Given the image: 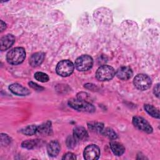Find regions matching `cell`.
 Returning a JSON list of instances; mask_svg holds the SVG:
<instances>
[{"instance_id":"6da1fadb","label":"cell","mask_w":160,"mask_h":160,"mask_svg":"<svg viewBox=\"0 0 160 160\" xmlns=\"http://www.w3.org/2000/svg\"><path fill=\"white\" fill-rule=\"evenodd\" d=\"M26 58V52L23 48L17 47L10 50L7 55V61L12 65H17L23 62Z\"/></svg>"},{"instance_id":"7a4b0ae2","label":"cell","mask_w":160,"mask_h":160,"mask_svg":"<svg viewBox=\"0 0 160 160\" xmlns=\"http://www.w3.org/2000/svg\"><path fill=\"white\" fill-rule=\"evenodd\" d=\"M68 104L72 108L81 112H92L95 111L94 106L82 99H71L68 101Z\"/></svg>"},{"instance_id":"3957f363","label":"cell","mask_w":160,"mask_h":160,"mask_svg":"<svg viewBox=\"0 0 160 160\" xmlns=\"http://www.w3.org/2000/svg\"><path fill=\"white\" fill-rule=\"evenodd\" d=\"M115 73V70L112 67L108 65H102L96 71V77L101 81H109L113 78Z\"/></svg>"},{"instance_id":"277c9868","label":"cell","mask_w":160,"mask_h":160,"mask_svg":"<svg viewBox=\"0 0 160 160\" xmlns=\"http://www.w3.org/2000/svg\"><path fill=\"white\" fill-rule=\"evenodd\" d=\"M74 65L69 60H62L59 62L56 66V72L61 76L66 77L70 76L74 71Z\"/></svg>"},{"instance_id":"5b68a950","label":"cell","mask_w":160,"mask_h":160,"mask_svg":"<svg viewBox=\"0 0 160 160\" xmlns=\"http://www.w3.org/2000/svg\"><path fill=\"white\" fill-rule=\"evenodd\" d=\"M93 64L92 58L89 55H82L75 61V67L79 71H85L91 69Z\"/></svg>"},{"instance_id":"8992f818","label":"cell","mask_w":160,"mask_h":160,"mask_svg":"<svg viewBox=\"0 0 160 160\" xmlns=\"http://www.w3.org/2000/svg\"><path fill=\"white\" fill-rule=\"evenodd\" d=\"M133 83L137 89L144 91L150 88L151 85V80L148 75L144 74H139L134 78Z\"/></svg>"},{"instance_id":"52a82bcc","label":"cell","mask_w":160,"mask_h":160,"mask_svg":"<svg viewBox=\"0 0 160 160\" xmlns=\"http://www.w3.org/2000/svg\"><path fill=\"white\" fill-rule=\"evenodd\" d=\"M132 123L136 128L142 131H144L146 133H151L152 132V128L150 124L142 117H133Z\"/></svg>"},{"instance_id":"ba28073f","label":"cell","mask_w":160,"mask_h":160,"mask_svg":"<svg viewBox=\"0 0 160 160\" xmlns=\"http://www.w3.org/2000/svg\"><path fill=\"white\" fill-rule=\"evenodd\" d=\"M100 149L95 144L88 146L84 151V158L86 160H96L99 158Z\"/></svg>"},{"instance_id":"9c48e42d","label":"cell","mask_w":160,"mask_h":160,"mask_svg":"<svg viewBox=\"0 0 160 160\" xmlns=\"http://www.w3.org/2000/svg\"><path fill=\"white\" fill-rule=\"evenodd\" d=\"M115 74L120 79L128 80L132 77V71L129 67L122 66L118 69Z\"/></svg>"},{"instance_id":"30bf717a","label":"cell","mask_w":160,"mask_h":160,"mask_svg":"<svg viewBox=\"0 0 160 160\" xmlns=\"http://www.w3.org/2000/svg\"><path fill=\"white\" fill-rule=\"evenodd\" d=\"M9 89L13 94L18 96H27L30 93L28 89L18 83L11 84L9 86Z\"/></svg>"},{"instance_id":"8fae6325","label":"cell","mask_w":160,"mask_h":160,"mask_svg":"<svg viewBox=\"0 0 160 160\" xmlns=\"http://www.w3.org/2000/svg\"><path fill=\"white\" fill-rule=\"evenodd\" d=\"M15 38L12 34H7L3 36L0 41V49L1 51L9 48L14 42Z\"/></svg>"},{"instance_id":"7c38bea8","label":"cell","mask_w":160,"mask_h":160,"mask_svg":"<svg viewBox=\"0 0 160 160\" xmlns=\"http://www.w3.org/2000/svg\"><path fill=\"white\" fill-rule=\"evenodd\" d=\"M44 53L38 52L33 54L29 58V64L32 67H37L41 64L44 59Z\"/></svg>"},{"instance_id":"4fadbf2b","label":"cell","mask_w":160,"mask_h":160,"mask_svg":"<svg viewBox=\"0 0 160 160\" xmlns=\"http://www.w3.org/2000/svg\"><path fill=\"white\" fill-rule=\"evenodd\" d=\"M60 149V145L57 141H51L47 146L48 153L51 157L56 156L59 154Z\"/></svg>"},{"instance_id":"5bb4252c","label":"cell","mask_w":160,"mask_h":160,"mask_svg":"<svg viewBox=\"0 0 160 160\" xmlns=\"http://www.w3.org/2000/svg\"><path fill=\"white\" fill-rule=\"evenodd\" d=\"M110 148L113 152V154L116 156H121L125 151V148L123 145L119 142L112 141L110 142Z\"/></svg>"},{"instance_id":"9a60e30c","label":"cell","mask_w":160,"mask_h":160,"mask_svg":"<svg viewBox=\"0 0 160 160\" xmlns=\"http://www.w3.org/2000/svg\"><path fill=\"white\" fill-rule=\"evenodd\" d=\"M73 135L76 140H82L88 137V132L83 127L78 126L74 128Z\"/></svg>"},{"instance_id":"2e32d148","label":"cell","mask_w":160,"mask_h":160,"mask_svg":"<svg viewBox=\"0 0 160 160\" xmlns=\"http://www.w3.org/2000/svg\"><path fill=\"white\" fill-rule=\"evenodd\" d=\"M52 132L51 123L49 121H48L39 126H38V132L44 135L51 134Z\"/></svg>"},{"instance_id":"e0dca14e","label":"cell","mask_w":160,"mask_h":160,"mask_svg":"<svg viewBox=\"0 0 160 160\" xmlns=\"http://www.w3.org/2000/svg\"><path fill=\"white\" fill-rule=\"evenodd\" d=\"M145 111L152 117L155 118H159V110L151 104H145L144 105Z\"/></svg>"},{"instance_id":"ac0fdd59","label":"cell","mask_w":160,"mask_h":160,"mask_svg":"<svg viewBox=\"0 0 160 160\" xmlns=\"http://www.w3.org/2000/svg\"><path fill=\"white\" fill-rule=\"evenodd\" d=\"M21 132L27 136L34 135L38 132V126L36 125H29L21 130Z\"/></svg>"},{"instance_id":"d6986e66","label":"cell","mask_w":160,"mask_h":160,"mask_svg":"<svg viewBox=\"0 0 160 160\" xmlns=\"http://www.w3.org/2000/svg\"><path fill=\"white\" fill-rule=\"evenodd\" d=\"M101 132L104 136H105L111 139H116L118 138L117 134L114 131V130L111 128H103L102 129V131H101Z\"/></svg>"},{"instance_id":"ffe728a7","label":"cell","mask_w":160,"mask_h":160,"mask_svg":"<svg viewBox=\"0 0 160 160\" xmlns=\"http://www.w3.org/2000/svg\"><path fill=\"white\" fill-rule=\"evenodd\" d=\"M39 144V141L38 139H31V140H27L22 143V147L26 149H31L34 148H35L36 146H38Z\"/></svg>"},{"instance_id":"44dd1931","label":"cell","mask_w":160,"mask_h":160,"mask_svg":"<svg viewBox=\"0 0 160 160\" xmlns=\"http://www.w3.org/2000/svg\"><path fill=\"white\" fill-rule=\"evenodd\" d=\"M88 128L90 130L92 131H98L101 132L102 129L104 128V125L102 123L98 122H91L88 124Z\"/></svg>"},{"instance_id":"7402d4cb","label":"cell","mask_w":160,"mask_h":160,"mask_svg":"<svg viewBox=\"0 0 160 160\" xmlns=\"http://www.w3.org/2000/svg\"><path fill=\"white\" fill-rule=\"evenodd\" d=\"M34 78L36 80L42 82H45L49 81V76L44 72H37L34 74Z\"/></svg>"},{"instance_id":"603a6c76","label":"cell","mask_w":160,"mask_h":160,"mask_svg":"<svg viewBox=\"0 0 160 160\" xmlns=\"http://www.w3.org/2000/svg\"><path fill=\"white\" fill-rule=\"evenodd\" d=\"M76 139H75L74 136H69L67 139V145H68V146L70 148L74 147L76 144Z\"/></svg>"},{"instance_id":"cb8c5ba5","label":"cell","mask_w":160,"mask_h":160,"mask_svg":"<svg viewBox=\"0 0 160 160\" xmlns=\"http://www.w3.org/2000/svg\"><path fill=\"white\" fill-rule=\"evenodd\" d=\"M76 156L72 152H68L64 155L62 159H76Z\"/></svg>"},{"instance_id":"d4e9b609","label":"cell","mask_w":160,"mask_h":160,"mask_svg":"<svg viewBox=\"0 0 160 160\" xmlns=\"http://www.w3.org/2000/svg\"><path fill=\"white\" fill-rule=\"evenodd\" d=\"M29 86H31L32 88L34 89L35 90H37V91H41V90H43L44 88L40 86H39L38 84H37L36 83H34L33 82H29Z\"/></svg>"},{"instance_id":"484cf974","label":"cell","mask_w":160,"mask_h":160,"mask_svg":"<svg viewBox=\"0 0 160 160\" xmlns=\"http://www.w3.org/2000/svg\"><path fill=\"white\" fill-rule=\"evenodd\" d=\"M154 93L158 98L159 95V84H158L154 88Z\"/></svg>"},{"instance_id":"4316f807","label":"cell","mask_w":160,"mask_h":160,"mask_svg":"<svg viewBox=\"0 0 160 160\" xmlns=\"http://www.w3.org/2000/svg\"><path fill=\"white\" fill-rule=\"evenodd\" d=\"M6 28V23L2 21H1V31H3Z\"/></svg>"}]
</instances>
